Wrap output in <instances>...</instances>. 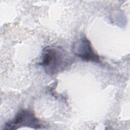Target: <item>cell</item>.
<instances>
[{"mask_svg": "<svg viewBox=\"0 0 130 130\" xmlns=\"http://www.w3.org/2000/svg\"><path fill=\"white\" fill-rule=\"evenodd\" d=\"M73 61V58L60 47L49 46L43 50L40 64L46 73L53 75L64 70Z\"/></svg>", "mask_w": 130, "mask_h": 130, "instance_id": "obj_1", "label": "cell"}, {"mask_svg": "<svg viewBox=\"0 0 130 130\" xmlns=\"http://www.w3.org/2000/svg\"><path fill=\"white\" fill-rule=\"evenodd\" d=\"M22 127H27L37 129L41 128L42 124L31 111L27 109H21L12 119L5 123L3 129L14 130Z\"/></svg>", "mask_w": 130, "mask_h": 130, "instance_id": "obj_2", "label": "cell"}, {"mask_svg": "<svg viewBox=\"0 0 130 130\" xmlns=\"http://www.w3.org/2000/svg\"><path fill=\"white\" fill-rule=\"evenodd\" d=\"M72 50L76 56L83 60L96 63L100 62L99 56L94 51L90 41L85 36L74 43Z\"/></svg>", "mask_w": 130, "mask_h": 130, "instance_id": "obj_3", "label": "cell"}]
</instances>
